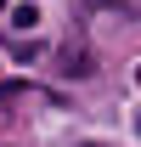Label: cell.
Here are the masks:
<instances>
[{
  "label": "cell",
  "instance_id": "2",
  "mask_svg": "<svg viewBox=\"0 0 141 147\" xmlns=\"http://www.w3.org/2000/svg\"><path fill=\"white\" fill-rule=\"evenodd\" d=\"M6 6H11V0H0V11H6Z\"/></svg>",
  "mask_w": 141,
  "mask_h": 147
},
{
  "label": "cell",
  "instance_id": "3",
  "mask_svg": "<svg viewBox=\"0 0 141 147\" xmlns=\"http://www.w3.org/2000/svg\"><path fill=\"white\" fill-rule=\"evenodd\" d=\"M136 85H141V68H136Z\"/></svg>",
  "mask_w": 141,
  "mask_h": 147
},
{
  "label": "cell",
  "instance_id": "1",
  "mask_svg": "<svg viewBox=\"0 0 141 147\" xmlns=\"http://www.w3.org/2000/svg\"><path fill=\"white\" fill-rule=\"evenodd\" d=\"M34 23H40L34 6H11V28H34Z\"/></svg>",
  "mask_w": 141,
  "mask_h": 147
},
{
  "label": "cell",
  "instance_id": "4",
  "mask_svg": "<svg viewBox=\"0 0 141 147\" xmlns=\"http://www.w3.org/2000/svg\"><path fill=\"white\" fill-rule=\"evenodd\" d=\"M85 147H96V142H85Z\"/></svg>",
  "mask_w": 141,
  "mask_h": 147
}]
</instances>
